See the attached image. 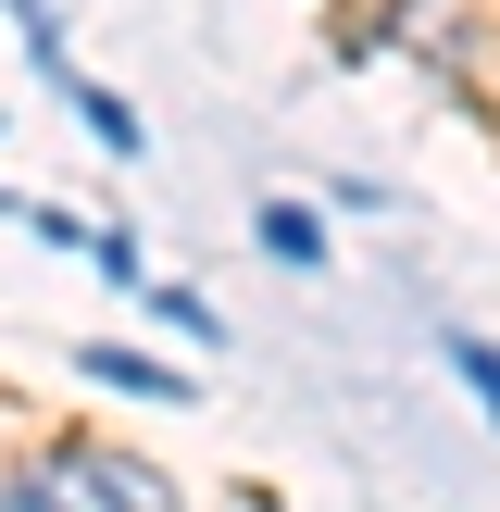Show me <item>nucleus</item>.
<instances>
[{"instance_id":"7ed1b4c3","label":"nucleus","mask_w":500,"mask_h":512,"mask_svg":"<svg viewBox=\"0 0 500 512\" xmlns=\"http://www.w3.org/2000/svg\"><path fill=\"white\" fill-rule=\"evenodd\" d=\"M50 75H63V100H75V113H88V138L113 150V163H138V150H150V138H138V113H125L113 88H88V75H75V63H50Z\"/></svg>"},{"instance_id":"39448f33","label":"nucleus","mask_w":500,"mask_h":512,"mask_svg":"<svg viewBox=\"0 0 500 512\" xmlns=\"http://www.w3.org/2000/svg\"><path fill=\"white\" fill-rule=\"evenodd\" d=\"M438 350H450V375H463V388L488 400V425H500V350H488V338H463V325H450Z\"/></svg>"},{"instance_id":"f257e3e1","label":"nucleus","mask_w":500,"mask_h":512,"mask_svg":"<svg viewBox=\"0 0 500 512\" xmlns=\"http://www.w3.org/2000/svg\"><path fill=\"white\" fill-rule=\"evenodd\" d=\"M0 512H188V500L125 450H38L0 475Z\"/></svg>"},{"instance_id":"20e7f679","label":"nucleus","mask_w":500,"mask_h":512,"mask_svg":"<svg viewBox=\"0 0 500 512\" xmlns=\"http://www.w3.org/2000/svg\"><path fill=\"white\" fill-rule=\"evenodd\" d=\"M88 375H100V388H138V400H188V375H175V363H138V350H88Z\"/></svg>"},{"instance_id":"f03ea898","label":"nucleus","mask_w":500,"mask_h":512,"mask_svg":"<svg viewBox=\"0 0 500 512\" xmlns=\"http://www.w3.org/2000/svg\"><path fill=\"white\" fill-rule=\"evenodd\" d=\"M250 238H263L288 275H313V263H325V225H313V200H263V213H250Z\"/></svg>"},{"instance_id":"423d86ee","label":"nucleus","mask_w":500,"mask_h":512,"mask_svg":"<svg viewBox=\"0 0 500 512\" xmlns=\"http://www.w3.org/2000/svg\"><path fill=\"white\" fill-rule=\"evenodd\" d=\"M150 313H163L175 338H213V300H200V288H150Z\"/></svg>"}]
</instances>
